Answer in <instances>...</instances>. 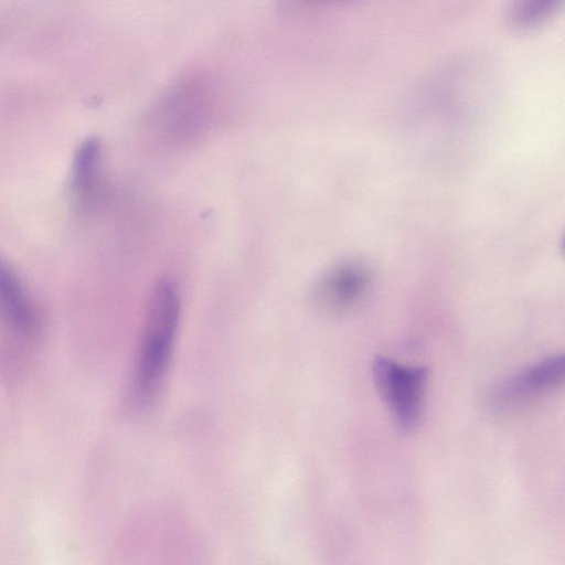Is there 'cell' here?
<instances>
[{
	"label": "cell",
	"mask_w": 565,
	"mask_h": 565,
	"mask_svg": "<svg viewBox=\"0 0 565 565\" xmlns=\"http://www.w3.org/2000/svg\"><path fill=\"white\" fill-rule=\"evenodd\" d=\"M180 298L170 279L152 289L141 331L134 375L135 397L147 404L157 394L172 355L180 321Z\"/></svg>",
	"instance_id": "6da1fadb"
},
{
	"label": "cell",
	"mask_w": 565,
	"mask_h": 565,
	"mask_svg": "<svg viewBox=\"0 0 565 565\" xmlns=\"http://www.w3.org/2000/svg\"><path fill=\"white\" fill-rule=\"evenodd\" d=\"M211 110L210 83L201 75L189 74L162 93L151 110L150 120L162 138L183 140L203 128Z\"/></svg>",
	"instance_id": "7a4b0ae2"
},
{
	"label": "cell",
	"mask_w": 565,
	"mask_h": 565,
	"mask_svg": "<svg viewBox=\"0 0 565 565\" xmlns=\"http://www.w3.org/2000/svg\"><path fill=\"white\" fill-rule=\"evenodd\" d=\"M372 370L379 394L395 422L404 430L414 429L423 412L428 370L403 365L380 355L374 359Z\"/></svg>",
	"instance_id": "3957f363"
},
{
	"label": "cell",
	"mask_w": 565,
	"mask_h": 565,
	"mask_svg": "<svg viewBox=\"0 0 565 565\" xmlns=\"http://www.w3.org/2000/svg\"><path fill=\"white\" fill-rule=\"evenodd\" d=\"M370 287V268L360 260H348L323 274L316 286L315 296L321 306L343 310L359 303Z\"/></svg>",
	"instance_id": "277c9868"
},
{
	"label": "cell",
	"mask_w": 565,
	"mask_h": 565,
	"mask_svg": "<svg viewBox=\"0 0 565 565\" xmlns=\"http://www.w3.org/2000/svg\"><path fill=\"white\" fill-rule=\"evenodd\" d=\"M563 376V354L543 359L503 382L492 395V405L504 408L525 402L556 387L562 383Z\"/></svg>",
	"instance_id": "5b68a950"
},
{
	"label": "cell",
	"mask_w": 565,
	"mask_h": 565,
	"mask_svg": "<svg viewBox=\"0 0 565 565\" xmlns=\"http://www.w3.org/2000/svg\"><path fill=\"white\" fill-rule=\"evenodd\" d=\"M0 318L15 333L33 335L39 328L34 302L17 270L0 253Z\"/></svg>",
	"instance_id": "8992f818"
},
{
	"label": "cell",
	"mask_w": 565,
	"mask_h": 565,
	"mask_svg": "<svg viewBox=\"0 0 565 565\" xmlns=\"http://www.w3.org/2000/svg\"><path fill=\"white\" fill-rule=\"evenodd\" d=\"M102 145L98 139L83 141L74 156L71 169L70 189L82 204L95 200L100 185Z\"/></svg>",
	"instance_id": "52a82bcc"
},
{
	"label": "cell",
	"mask_w": 565,
	"mask_h": 565,
	"mask_svg": "<svg viewBox=\"0 0 565 565\" xmlns=\"http://www.w3.org/2000/svg\"><path fill=\"white\" fill-rule=\"evenodd\" d=\"M563 0H511L505 13L508 25L515 31H530L552 18Z\"/></svg>",
	"instance_id": "ba28073f"
},
{
	"label": "cell",
	"mask_w": 565,
	"mask_h": 565,
	"mask_svg": "<svg viewBox=\"0 0 565 565\" xmlns=\"http://www.w3.org/2000/svg\"><path fill=\"white\" fill-rule=\"evenodd\" d=\"M307 3H319V2H331V1H340V0H300Z\"/></svg>",
	"instance_id": "9c48e42d"
}]
</instances>
